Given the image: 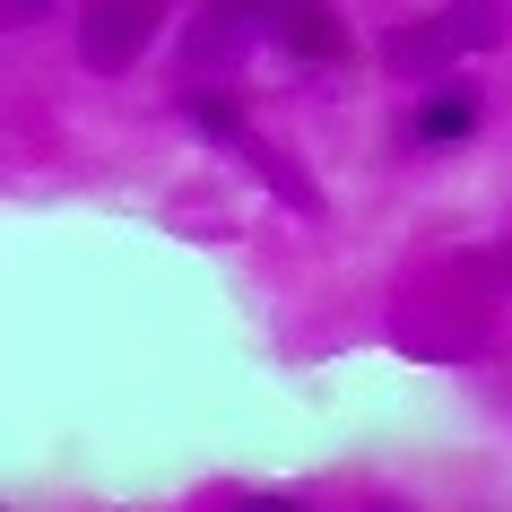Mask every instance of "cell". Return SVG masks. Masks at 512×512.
Here are the masks:
<instances>
[{
	"label": "cell",
	"mask_w": 512,
	"mask_h": 512,
	"mask_svg": "<svg viewBox=\"0 0 512 512\" xmlns=\"http://www.w3.org/2000/svg\"><path fill=\"white\" fill-rule=\"evenodd\" d=\"M382 512H408V504H382Z\"/></svg>",
	"instance_id": "7"
},
{
	"label": "cell",
	"mask_w": 512,
	"mask_h": 512,
	"mask_svg": "<svg viewBox=\"0 0 512 512\" xmlns=\"http://www.w3.org/2000/svg\"><path fill=\"white\" fill-rule=\"evenodd\" d=\"M235 512H304V504H287V495H252V504H235Z\"/></svg>",
	"instance_id": "5"
},
{
	"label": "cell",
	"mask_w": 512,
	"mask_h": 512,
	"mask_svg": "<svg viewBox=\"0 0 512 512\" xmlns=\"http://www.w3.org/2000/svg\"><path fill=\"white\" fill-rule=\"evenodd\" d=\"M469 131H478V96L460 79H434L426 96H417V139H426V148H452V139H469Z\"/></svg>",
	"instance_id": "4"
},
{
	"label": "cell",
	"mask_w": 512,
	"mask_h": 512,
	"mask_svg": "<svg viewBox=\"0 0 512 512\" xmlns=\"http://www.w3.org/2000/svg\"><path fill=\"white\" fill-rule=\"evenodd\" d=\"M165 27V0H79V61L87 70H131Z\"/></svg>",
	"instance_id": "2"
},
{
	"label": "cell",
	"mask_w": 512,
	"mask_h": 512,
	"mask_svg": "<svg viewBox=\"0 0 512 512\" xmlns=\"http://www.w3.org/2000/svg\"><path fill=\"white\" fill-rule=\"evenodd\" d=\"M252 9H261V27H270L296 61H348L356 53L348 27L330 18V0H252Z\"/></svg>",
	"instance_id": "3"
},
{
	"label": "cell",
	"mask_w": 512,
	"mask_h": 512,
	"mask_svg": "<svg viewBox=\"0 0 512 512\" xmlns=\"http://www.w3.org/2000/svg\"><path fill=\"white\" fill-rule=\"evenodd\" d=\"M35 9H44V0H9V18H35Z\"/></svg>",
	"instance_id": "6"
},
{
	"label": "cell",
	"mask_w": 512,
	"mask_h": 512,
	"mask_svg": "<svg viewBox=\"0 0 512 512\" xmlns=\"http://www.w3.org/2000/svg\"><path fill=\"white\" fill-rule=\"evenodd\" d=\"M495 18H504V0H452L443 18H417L408 35H391V44H382V61H391L400 79H434L443 61L486 53V44H495Z\"/></svg>",
	"instance_id": "1"
}]
</instances>
